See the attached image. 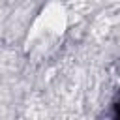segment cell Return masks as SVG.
<instances>
[{
	"mask_svg": "<svg viewBox=\"0 0 120 120\" xmlns=\"http://www.w3.org/2000/svg\"><path fill=\"white\" fill-rule=\"evenodd\" d=\"M116 114L120 116V103H118V107H116Z\"/></svg>",
	"mask_w": 120,
	"mask_h": 120,
	"instance_id": "obj_1",
	"label": "cell"
}]
</instances>
